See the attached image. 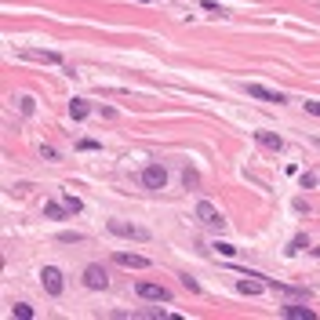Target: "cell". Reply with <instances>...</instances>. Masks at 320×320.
Masks as SVG:
<instances>
[{
  "mask_svg": "<svg viewBox=\"0 0 320 320\" xmlns=\"http://www.w3.org/2000/svg\"><path fill=\"white\" fill-rule=\"evenodd\" d=\"M196 219H200V226H207V230H215V233H222V230H226L222 211L211 204V200H200V204H196Z\"/></svg>",
  "mask_w": 320,
  "mask_h": 320,
  "instance_id": "1",
  "label": "cell"
},
{
  "mask_svg": "<svg viewBox=\"0 0 320 320\" xmlns=\"http://www.w3.org/2000/svg\"><path fill=\"white\" fill-rule=\"evenodd\" d=\"M105 230H110L113 237H124V240H149V230L131 226V222H124V219H110V222H105Z\"/></svg>",
  "mask_w": 320,
  "mask_h": 320,
  "instance_id": "2",
  "label": "cell"
},
{
  "mask_svg": "<svg viewBox=\"0 0 320 320\" xmlns=\"http://www.w3.org/2000/svg\"><path fill=\"white\" fill-rule=\"evenodd\" d=\"M139 182H142V189H164V186H167V167H164V164H149V167H142Z\"/></svg>",
  "mask_w": 320,
  "mask_h": 320,
  "instance_id": "3",
  "label": "cell"
},
{
  "mask_svg": "<svg viewBox=\"0 0 320 320\" xmlns=\"http://www.w3.org/2000/svg\"><path fill=\"white\" fill-rule=\"evenodd\" d=\"M40 284H44V291H48V295H62V287H66V280H62V273H58L55 266H44L40 269Z\"/></svg>",
  "mask_w": 320,
  "mask_h": 320,
  "instance_id": "4",
  "label": "cell"
},
{
  "mask_svg": "<svg viewBox=\"0 0 320 320\" xmlns=\"http://www.w3.org/2000/svg\"><path fill=\"white\" fill-rule=\"evenodd\" d=\"M251 98H258V102H273V105H284L287 102V95H280V91H273V87H266V84H248L244 87Z\"/></svg>",
  "mask_w": 320,
  "mask_h": 320,
  "instance_id": "5",
  "label": "cell"
},
{
  "mask_svg": "<svg viewBox=\"0 0 320 320\" xmlns=\"http://www.w3.org/2000/svg\"><path fill=\"white\" fill-rule=\"evenodd\" d=\"M135 291H139V298H149V302H167V298H171V291H167V287L149 284V280H139V284H135Z\"/></svg>",
  "mask_w": 320,
  "mask_h": 320,
  "instance_id": "6",
  "label": "cell"
},
{
  "mask_svg": "<svg viewBox=\"0 0 320 320\" xmlns=\"http://www.w3.org/2000/svg\"><path fill=\"white\" fill-rule=\"evenodd\" d=\"M84 287H91V291H105V287H110L105 269H102V266H87V269H84Z\"/></svg>",
  "mask_w": 320,
  "mask_h": 320,
  "instance_id": "7",
  "label": "cell"
},
{
  "mask_svg": "<svg viewBox=\"0 0 320 320\" xmlns=\"http://www.w3.org/2000/svg\"><path fill=\"white\" fill-rule=\"evenodd\" d=\"M19 58H26V62H44V66H62V55H58V51H37V48H29V51H19Z\"/></svg>",
  "mask_w": 320,
  "mask_h": 320,
  "instance_id": "8",
  "label": "cell"
},
{
  "mask_svg": "<svg viewBox=\"0 0 320 320\" xmlns=\"http://www.w3.org/2000/svg\"><path fill=\"white\" fill-rule=\"evenodd\" d=\"M113 262L117 266H128V269H149V258L146 255H135V251H117Z\"/></svg>",
  "mask_w": 320,
  "mask_h": 320,
  "instance_id": "9",
  "label": "cell"
},
{
  "mask_svg": "<svg viewBox=\"0 0 320 320\" xmlns=\"http://www.w3.org/2000/svg\"><path fill=\"white\" fill-rule=\"evenodd\" d=\"M280 316L284 320H316V313L306 306H280Z\"/></svg>",
  "mask_w": 320,
  "mask_h": 320,
  "instance_id": "10",
  "label": "cell"
},
{
  "mask_svg": "<svg viewBox=\"0 0 320 320\" xmlns=\"http://www.w3.org/2000/svg\"><path fill=\"white\" fill-rule=\"evenodd\" d=\"M240 295H262L266 291V280H251V273H244V280L237 284Z\"/></svg>",
  "mask_w": 320,
  "mask_h": 320,
  "instance_id": "11",
  "label": "cell"
},
{
  "mask_svg": "<svg viewBox=\"0 0 320 320\" xmlns=\"http://www.w3.org/2000/svg\"><path fill=\"white\" fill-rule=\"evenodd\" d=\"M255 139H258V146H266V149H280L284 146V139L277 131H255Z\"/></svg>",
  "mask_w": 320,
  "mask_h": 320,
  "instance_id": "12",
  "label": "cell"
},
{
  "mask_svg": "<svg viewBox=\"0 0 320 320\" xmlns=\"http://www.w3.org/2000/svg\"><path fill=\"white\" fill-rule=\"evenodd\" d=\"M87 113H91V105H87L84 98H73V102H69V117H73V120H84Z\"/></svg>",
  "mask_w": 320,
  "mask_h": 320,
  "instance_id": "13",
  "label": "cell"
},
{
  "mask_svg": "<svg viewBox=\"0 0 320 320\" xmlns=\"http://www.w3.org/2000/svg\"><path fill=\"white\" fill-rule=\"evenodd\" d=\"M211 251H215L219 258H233V255H237V248H233V244H226V240H219V244H211Z\"/></svg>",
  "mask_w": 320,
  "mask_h": 320,
  "instance_id": "14",
  "label": "cell"
},
{
  "mask_svg": "<svg viewBox=\"0 0 320 320\" xmlns=\"http://www.w3.org/2000/svg\"><path fill=\"white\" fill-rule=\"evenodd\" d=\"M66 211H69L66 204H55V200H51V204H44V215H48V219H62Z\"/></svg>",
  "mask_w": 320,
  "mask_h": 320,
  "instance_id": "15",
  "label": "cell"
},
{
  "mask_svg": "<svg viewBox=\"0 0 320 320\" xmlns=\"http://www.w3.org/2000/svg\"><path fill=\"white\" fill-rule=\"evenodd\" d=\"M306 244H309V237H306V233H298V237H295L291 244H287V248H284V251H287V255H298L302 248H306Z\"/></svg>",
  "mask_w": 320,
  "mask_h": 320,
  "instance_id": "16",
  "label": "cell"
},
{
  "mask_svg": "<svg viewBox=\"0 0 320 320\" xmlns=\"http://www.w3.org/2000/svg\"><path fill=\"white\" fill-rule=\"evenodd\" d=\"M11 316H15V320H29V316H33V306H15Z\"/></svg>",
  "mask_w": 320,
  "mask_h": 320,
  "instance_id": "17",
  "label": "cell"
},
{
  "mask_svg": "<svg viewBox=\"0 0 320 320\" xmlns=\"http://www.w3.org/2000/svg\"><path fill=\"white\" fill-rule=\"evenodd\" d=\"M19 110H22V113L29 117V113H33V110H37V102H33V98H29V95H22V98H19Z\"/></svg>",
  "mask_w": 320,
  "mask_h": 320,
  "instance_id": "18",
  "label": "cell"
},
{
  "mask_svg": "<svg viewBox=\"0 0 320 320\" xmlns=\"http://www.w3.org/2000/svg\"><path fill=\"white\" fill-rule=\"evenodd\" d=\"M77 149H80V153H95L98 142H95V139H80V142H77Z\"/></svg>",
  "mask_w": 320,
  "mask_h": 320,
  "instance_id": "19",
  "label": "cell"
},
{
  "mask_svg": "<svg viewBox=\"0 0 320 320\" xmlns=\"http://www.w3.org/2000/svg\"><path fill=\"white\" fill-rule=\"evenodd\" d=\"M320 186V175H302V189H316Z\"/></svg>",
  "mask_w": 320,
  "mask_h": 320,
  "instance_id": "20",
  "label": "cell"
},
{
  "mask_svg": "<svg viewBox=\"0 0 320 320\" xmlns=\"http://www.w3.org/2000/svg\"><path fill=\"white\" fill-rule=\"evenodd\" d=\"M66 207H69V211H84V200H80V196H73V193H69V196H66Z\"/></svg>",
  "mask_w": 320,
  "mask_h": 320,
  "instance_id": "21",
  "label": "cell"
},
{
  "mask_svg": "<svg viewBox=\"0 0 320 320\" xmlns=\"http://www.w3.org/2000/svg\"><path fill=\"white\" fill-rule=\"evenodd\" d=\"M40 157H44V160H58V149H51V146H40Z\"/></svg>",
  "mask_w": 320,
  "mask_h": 320,
  "instance_id": "22",
  "label": "cell"
},
{
  "mask_svg": "<svg viewBox=\"0 0 320 320\" xmlns=\"http://www.w3.org/2000/svg\"><path fill=\"white\" fill-rule=\"evenodd\" d=\"M186 186L196 189V171H193V167H186Z\"/></svg>",
  "mask_w": 320,
  "mask_h": 320,
  "instance_id": "23",
  "label": "cell"
},
{
  "mask_svg": "<svg viewBox=\"0 0 320 320\" xmlns=\"http://www.w3.org/2000/svg\"><path fill=\"white\" fill-rule=\"evenodd\" d=\"M306 113H313V117H320V102L313 98V102H306Z\"/></svg>",
  "mask_w": 320,
  "mask_h": 320,
  "instance_id": "24",
  "label": "cell"
}]
</instances>
